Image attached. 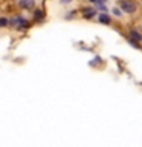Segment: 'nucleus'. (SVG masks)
Instances as JSON below:
<instances>
[{
  "label": "nucleus",
  "mask_w": 142,
  "mask_h": 147,
  "mask_svg": "<svg viewBox=\"0 0 142 147\" xmlns=\"http://www.w3.org/2000/svg\"><path fill=\"white\" fill-rule=\"evenodd\" d=\"M98 2H99V3H105L107 0H98Z\"/></svg>",
  "instance_id": "obj_11"
},
{
  "label": "nucleus",
  "mask_w": 142,
  "mask_h": 147,
  "mask_svg": "<svg viewBox=\"0 0 142 147\" xmlns=\"http://www.w3.org/2000/svg\"><path fill=\"white\" fill-rule=\"evenodd\" d=\"M43 17H44V12L41 11V9H37V11H35V20H37V22H40Z\"/></svg>",
  "instance_id": "obj_7"
},
{
  "label": "nucleus",
  "mask_w": 142,
  "mask_h": 147,
  "mask_svg": "<svg viewBox=\"0 0 142 147\" xmlns=\"http://www.w3.org/2000/svg\"><path fill=\"white\" fill-rule=\"evenodd\" d=\"M32 5H34L32 0H20V6H23V8H31Z\"/></svg>",
  "instance_id": "obj_6"
},
{
  "label": "nucleus",
  "mask_w": 142,
  "mask_h": 147,
  "mask_svg": "<svg viewBox=\"0 0 142 147\" xmlns=\"http://www.w3.org/2000/svg\"><path fill=\"white\" fill-rule=\"evenodd\" d=\"M15 23H20V26H21V28H25V29L31 26V25H29V22L25 20L23 17H17V18H15Z\"/></svg>",
  "instance_id": "obj_4"
},
{
  "label": "nucleus",
  "mask_w": 142,
  "mask_h": 147,
  "mask_svg": "<svg viewBox=\"0 0 142 147\" xmlns=\"http://www.w3.org/2000/svg\"><path fill=\"white\" fill-rule=\"evenodd\" d=\"M90 2H98V0H90Z\"/></svg>",
  "instance_id": "obj_12"
},
{
  "label": "nucleus",
  "mask_w": 142,
  "mask_h": 147,
  "mask_svg": "<svg viewBox=\"0 0 142 147\" xmlns=\"http://www.w3.org/2000/svg\"><path fill=\"white\" fill-rule=\"evenodd\" d=\"M121 9H122V12H127V14H133L136 11V5L133 3V2H130V0H122L121 3Z\"/></svg>",
  "instance_id": "obj_1"
},
{
  "label": "nucleus",
  "mask_w": 142,
  "mask_h": 147,
  "mask_svg": "<svg viewBox=\"0 0 142 147\" xmlns=\"http://www.w3.org/2000/svg\"><path fill=\"white\" fill-rule=\"evenodd\" d=\"M70 2H72V0H61V3H63V5H64V3H70Z\"/></svg>",
  "instance_id": "obj_10"
},
{
  "label": "nucleus",
  "mask_w": 142,
  "mask_h": 147,
  "mask_svg": "<svg viewBox=\"0 0 142 147\" xmlns=\"http://www.w3.org/2000/svg\"><path fill=\"white\" fill-rule=\"evenodd\" d=\"M113 12H115V16H118V17H121V16H122V12L119 11L118 8H113Z\"/></svg>",
  "instance_id": "obj_9"
},
{
  "label": "nucleus",
  "mask_w": 142,
  "mask_h": 147,
  "mask_svg": "<svg viewBox=\"0 0 142 147\" xmlns=\"http://www.w3.org/2000/svg\"><path fill=\"white\" fill-rule=\"evenodd\" d=\"M8 23H9V20H8V18H5V17H0V28H5V26H8Z\"/></svg>",
  "instance_id": "obj_8"
},
{
  "label": "nucleus",
  "mask_w": 142,
  "mask_h": 147,
  "mask_svg": "<svg viewBox=\"0 0 142 147\" xmlns=\"http://www.w3.org/2000/svg\"><path fill=\"white\" fill-rule=\"evenodd\" d=\"M130 37L135 38L136 41H142V35H141V32H137V31H130Z\"/></svg>",
  "instance_id": "obj_5"
},
{
  "label": "nucleus",
  "mask_w": 142,
  "mask_h": 147,
  "mask_svg": "<svg viewBox=\"0 0 142 147\" xmlns=\"http://www.w3.org/2000/svg\"><path fill=\"white\" fill-rule=\"evenodd\" d=\"M99 22L104 23V25H110V22H112V18H110V16H107L105 12H102L99 16Z\"/></svg>",
  "instance_id": "obj_3"
},
{
  "label": "nucleus",
  "mask_w": 142,
  "mask_h": 147,
  "mask_svg": "<svg viewBox=\"0 0 142 147\" xmlns=\"http://www.w3.org/2000/svg\"><path fill=\"white\" fill-rule=\"evenodd\" d=\"M96 9H92V8H84L82 9V16H84V18H92L95 16Z\"/></svg>",
  "instance_id": "obj_2"
}]
</instances>
